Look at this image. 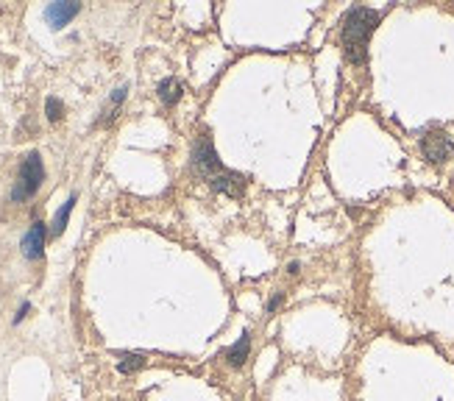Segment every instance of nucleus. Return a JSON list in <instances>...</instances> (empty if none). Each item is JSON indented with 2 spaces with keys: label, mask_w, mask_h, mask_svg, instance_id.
Returning <instances> with one entry per match:
<instances>
[{
  "label": "nucleus",
  "mask_w": 454,
  "mask_h": 401,
  "mask_svg": "<svg viewBox=\"0 0 454 401\" xmlns=\"http://www.w3.org/2000/svg\"><path fill=\"white\" fill-rule=\"evenodd\" d=\"M192 165H195V171L209 181L212 190L226 192V195H234V198L245 192V175L226 171V168L221 165V159H218V154H215V148H212V142H209L207 137L198 140V145H195V151H192Z\"/></svg>",
  "instance_id": "obj_1"
},
{
  "label": "nucleus",
  "mask_w": 454,
  "mask_h": 401,
  "mask_svg": "<svg viewBox=\"0 0 454 401\" xmlns=\"http://www.w3.org/2000/svg\"><path fill=\"white\" fill-rule=\"evenodd\" d=\"M379 23V11L368 8V6H354L348 8V14L343 17V48L345 56L354 64H362L368 56V37Z\"/></svg>",
  "instance_id": "obj_2"
},
{
  "label": "nucleus",
  "mask_w": 454,
  "mask_h": 401,
  "mask_svg": "<svg viewBox=\"0 0 454 401\" xmlns=\"http://www.w3.org/2000/svg\"><path fill=\"white\" fill-rule=\"evenodd\" d=\"M42 178H45L42 159H39V154H37V151H31V154L23 159V165H20L17 184H14V190H11V201H25V198H31V195L39 190Z\"/></svg>",
  "instance_id": "obj_3"
},
{
  "label": "nucleus",
  "mask_w": 454,
  "mask_h": 401,
  "mask_svg": "<svg viewBox=\"0 0 454 401\" xmlns=\"http://www.w3.org/2000/svg\"><path fill=\"white\" fill-rule=\"evenodd\" d=\"M421 151H424V156H427L432 165H441V162H446V159L454 154V142L443 128H429V131L421 137Z\"/></svg>",
  "instance_id": "obj_4"
},
{
  "label": "nucleus",
  "mask_w": 454,
  "mask_h": 401,
  "mask_svg": "<svg viewBox=\"0 0 454 401\" xmlns=\"http://www.w3.org/2000/svg\"><path fill=\"white\" fill-rule=\"evenodd\" d=\"M45 237H48V229L42 221H34V226L25 231L23 237V254L28 259H39L42 257V248H45Z\"/></svg>",
  "instance_id": "obj_5"
},
{
  "label": "nucleus",
  "mask_w": 454,
  "mask_h": 401,
  "mask_svg": "<svg viewBox=\"0 0 454 401\" xmlns=\"http://www.w3.org/2000/svg\"><path fill=\"white\" fill-rule=\"evenodd\" d=\"M78 11H81L78 3H51V6L45 8V17H48V23H51L54 28H64Z\"/></svg>",
  "instance_id": "obj_6"
},
{
  "label": "nucleus",
  "mask_w": 454,
  "mask_h": 401,
  "mask_svg": "<svg viewBox=\"0 0 454 401\" xmlns=\"http://www.w3.org/2000/svg\"><path fill=\"white\" fill-rule=\"evenodd\" d=\"M248 351H251V338H248V332H245V335H240L237 343L226 351L228 365H231V368H240V365L248 359Z\"/></svg>",
  "instance_id": "obj_7"
},
{
  "label": "nucleus",
  "mask_w": 454,
  "mask_h": 401,
  "mask_svg": "<svg viewBox=\"0 0 454 401\" xmlns=\"http://www.w3.org/2000/svg\"><path fill=\"white\" fill-rule=\"evenodd\" d=\"M73 206H75V195H70L64 204H61V209L56 212V218H54V226H51V234L59 237L64 226H67V221H70V212H73Z\"/></svg>",
  "instance_id": "obj_8"
},
{
  "label": "nucleus",
  "mask_w": 454,
  "mask_h": 401,
  "mask_svg": "<svg viewBox=\"0 0 454 401\" xmlns=\"http://www.w3.org/2000/svg\"><path fill=\"white\" fill-rule=\"evenodd\" d=\"M159 98H162V104H178V98H181V84L176 81V78H165L162 84H159Z\"/></svg>",
  "instance_id": "obj_9"
},
{
  "label": "nucleus",
  "mask_w": 454,
  "mask_h": 401,
  "mask_svg": "<svg viewBox=\"0 0 454 401\" xmlns=\"http://www.w3.org/2000/svg\"><path fill=\"white\" fill-rule=\"evenodd\" d=\"M142 365H145V357H142V354H120V362H117L120 374H134V371H140Z\"/></svg>",
  "instance_id": "obj_10"
},
{
  "label": "nucleus",
  "mask_w": 454,
  "mask_h": 401,
  "mask_svg": "<svg viewBox=\"0 0 454 401\" xmlns=\"http://www.w3.org/2000/svg\"><path fill=\"white\" fill-rule=\"evenodd\" d=\"M45 112H48V120H61L64 104H61L59 98H48V101H45Z\"/></svg>",
  "instance_id": "obj_11"
},
{
  "label": "nucleus",
  "mask_w": 454,
  "mask_h": 401,
  "mask_svg": "<svg viewBox=\"0 0 454 401\" xmlns=\"http://www.w3.org/2000/svg\"><path fill=\"white\" fill-rule=\"evenodd\" d=\"M28 312H31V304H28V301H23V304H20V309H17V315H14V323H20Z\"/></svg>",
  "instance_id": "obj_12"
},
{
  "label": "nucleus",
  "mask_w": 454,
  "mask_h": 401,
  "mask_svg": "<svg viewBox=\"0 0 454 401\" xmlns=\"http://www.w3.org/2000/svg\"><path fill=\"white\" fill-rule=\"evenodd\" d=\"M282 301H284V295H282V292H276V295H274V298L268 301V312H274V309H279V307H282Z\"/></svg>",
  "instance_id": "obj_13"
}]
</instances>
